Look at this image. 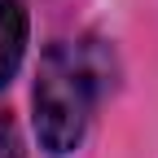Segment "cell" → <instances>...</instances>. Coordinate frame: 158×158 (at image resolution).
Here are the masks:
<instances>
[{"instance_id": "cell-1", "label": "cell", "mask_w": 158, "mask_h": 158, "mask_svg": "<svg viewBox=\"0 0 158 158\" xmlns=\"http://www.w3.org/2000/svg\"><path fill=\"white\" fill-rule=\"evenodd\" d=\"M110 88H114V48L106 40L84 35L48 44L31 88V123L40 149L53 158L75 154Z\"/></svg>"}, {"instance_id": "cell-2", "label": "cell", "mask_w": 158, "mask_h": 158, "mask_svg": "<svg viewBox=\"0 0 158 158\" xmlns=\"http://www.w3.org/2000/svg\"><path fill=\"white\" fill-rule=\"evenodd\" d=\"M31 44V18L22 0H0V88H9Z\"/></svg>"}, {"instance_id": "cell-3", "label": "cell", "mask_w": 158, "mask_h": 158, "mask_svg": "<svg viewBox=\"0 0 158 158\" xmlns=\"http://www.w3.org/2000/svg\"><path fill=\"white\" fill-rule=\"evenodd\" d=\"M0 158H22V145H18L9 118H0Z\"/></svg>"}]
</instances>
